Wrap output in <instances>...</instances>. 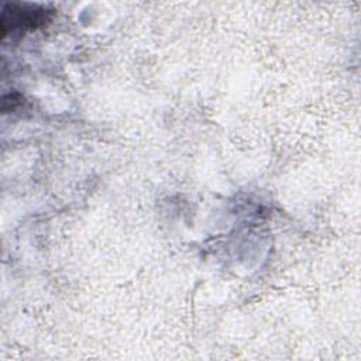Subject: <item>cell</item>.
Returning a JSON list of instances; mask_svg holds the SVG:
<instances>
[{
	"instance_id": "cell-1",
	"label": "cell",
	"mask_w": 361,
	"mask_h": 361,
	"mask_svg": "<svg viewBox=\"0 0 361 361\" xmlns=\"http://www.w3.org/2000/svg\"><path fill=\"white\" fill-rule=\"evenodd\" d=\"M51 17V10L34 4L11 3L3 7L1 13V35L8 32H24L27 30L37 28Z\"/></svg>"
}]
</instances>
